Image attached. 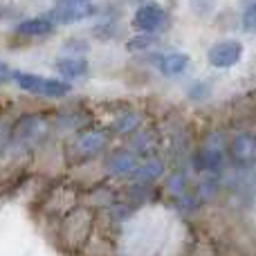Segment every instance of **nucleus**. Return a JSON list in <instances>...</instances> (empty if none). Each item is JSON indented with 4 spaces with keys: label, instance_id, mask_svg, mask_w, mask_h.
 Returning a JSON list of instances; mask_svg holds the SVG:
<instances>
[{
    "label": "nucleus",
    "instance_id": "f257e3e1",
    "mask_svg": "<svg viewBox=\"0 0 256 256\" xmlns=\"http://www.w3.org/2000/svg\"><path fill=\"white\" fill-rule=\"evenodd\" d=\"M50 130H52V120H50L48 112H25V115H20L9 128L7 148L2 153L0 166L16 164L20 160L30 158L43 144Z\"/></svg>",
    "mask_w": 256,
    "mask_h": 256
},
{
    "label": "nucleus",
    "instance_id": "f03ea898",
    "mask_svg": "<svg viewBox=\"0 0 256 256\" xmlns=\"http://www.w3.org/2000/svg\"><path fill=\"white\" fill-rule=\"evenodd\" d=\"M110 130L106 126H97V124H88L86 128L76 130L74 135H70L66 144V158L72 164H86L97 160L99 155H104L110 146Z\"/></svg>",
    "mask_w": 256,
    "mask_h": 256
},
{
    "label": "nucleus",
    "instance_id": "7ed1b4c3",
    "mask_svg": "<svg viewBox=\"0 0 256 256\" xmlns=\"http://www.w3.org/2000/svg\"><path fill=\"white\" fill-rule=\"evenodd\" d=\"M14 84L25 92L43 99H66L72 92V84L58 79V76H40L22 70H14Z\"/></svg>",
    "mask_w": 256,
    "mask_h": 256
},
{
    "label": "nucleus",
    "instance_id": "20e7f679",
    "mask_svg": "<svg viewBox=\"0 0 256 256\" xmlns=\"http://www.w3.org/2000/svg\"><path fill=\"white\" fill-rule=\"evenodd\" d=\"M92 209L88 207H74L68 214H63L61 222H58V234L61 240L68 248H84L90 238V232H92Z\"/></svg>",
    "mask_w": 256,
    "mask_h": 256
},
{
    "label": "nucleus",
    "instance_id": "39448f33",
    "mask_svg": "<svg viewBox=\"0 0 256 256\" xmlns=\"http://www.w3.org/2000/svg\"><path fill=\"white\" fill-rule=\"evenodd\" d=\"M227 158V142L220 135H209L198 148L191 155V164H194L196 173L204 178L218 176L220 166L225 164Z\"/></svg>",
    "mask_w": 256,
    "mask_h": 256
},
{
    "label": "nucleus",
    "instance_id": "423d86ee",
    "mask_svg": "<svg viewBox=\"0 0 256 256\" xmlns=\"http://www.w3.org/2000/svg\"><path fill=\"white\" fill-rule=\"evenodd\" d=\"M166 25H168V14L160 2H144L132 14V27L140 34L146 36L160 34V32H164Z\"/></svg>",
    "mask_w": 256,
    "mask_h": 256
},
{
    "label": "nucleus",
    "instance_id": "0eeeda50",
    "mask_svg": "<svg viewBox=\"0 0 256 256\" xmlns=\"http://www.w3.org/2000/svg\"><path fill=\"white\" fill-rule=\"evenodd\" d=\"M140 162H142L140 155H135L130 148L124 146V148H115L106 155L104 171H106V176L117 178V180H130L135 168L140 166Z\"/></svg>",
    "mask_w": 256,
    "mask_h": 256
},
{
    "label": "nucleus",
    "instance_id": "6e6552de",
    "mask_svg": "<svg viewBox=\"0 0 256 256\" xmlns=\"http://www.w3.org/2000/svg\"><path fill=\"white\" fill-rule=\"evenodd\" d=\"M106 128L110 130L112 137H130V135H135L140 128H144V115H142L137 108L124 106L110 117Z\"/></svg>",
    "mask_w": 256,
    "mask_h": 256
},
{
    "label": "nucleus",
    "instance_id": "1a4fd4ad",
    "mask_svg": "<svg viewBox=\"0 0 256 256\" xmlns=\"http://www.w3.org/2000/svg\"><path fill=\"white\" fill-rule=\"evenodd\" d=\"M240 58H243V45H240L238 40H232V38L218 40V43H214L207 52L209 66L218 68V70H222V68H234Z\"/></svg>",
    "mask_w": 256,
    "mask_h": 256
},
{
    "label": "nucleus",
    "instance_id": "9d476101",
    "mask_svg": "<svg viewBox=\"0 0 256 256\" xmlns=\"http://www.w3.org/2000/svg\"><path fill=\"white\" fill-rule=\"evenodd\" d=\"M160 146H162V135H160V130H155V128H140V130L128 137V142H126V148H130L132 153L140 155L142 160L158 155Z\"/></svg>",
    "mask_w": 256,
    "mask_h": 256
},
{
    "label": "nucleus",
    "instance_id": "9b49d317",
    "mask_svg": "<svg viewBox=\"0 0 256 256\" xmlns=\"http://www.w3.org/2000/svg\"><path fill=\"white\" fill-rule=\"evenodd\" d=\"M227 155L240 166L256 162V137L248 135V132L232 137V142H227Z\"/></svg>",
    "mask_w": 256,
    "mask_h": 256
},
{
    "label": "nucleus",
    "instance_id": "f8f14e48",
    "mask_svg": "<svg viewBox=\"0 0 256 256\" xmlns=\"http://www.w3.org/2000/svg\"><path fill=\"white\" fill-rule=\"evenodd\" d=\"M164 173H166V162H164L160 155H153V158L142 160L140 166L135 168V173H132V178L128 182H137V184L153 186L158 180H162Z\"/></svg>",
    "mask_w": 256,
    "mask_h": 256
},
{
    "label": "nucleus",
    "instance_id": "ddd939ff",
    "mask_svg": "<svg viewBox=\"0 0 256 256\" xmlns=\"http://www.w3.org/2000/svg\"><path fill=\"white\" fill-rule=\"evenodd\" d=\"M56 30V20L52 16H32L25 18L16 25V34L18 36H25V38H43V36L54 34Z\"/></svg>",
    "mask_w": 256,
    "mask_h": 256
},
{
    "label": "nucleus",
    "instance_id": "4468645a",
    "mask_svg": "<svg viewBox=\"0 0 256 256\" xmlns=\"http://www.w3.org/2000/svg\"><path fill=\"white\" fill-rule=\"evenodd\" d=\"M153 63L164 76H180L189 68V56L184 52H160L153 56Z\"/></svg>",
    "mask_w": 256,
    "mask_h": 256
},
{
    "label": "nucleus",
    "instance_id": "2eb2a0df",
    "mask_svg": "<svg viewBox=\"0 0 256 256\" xmlns=\"http://www.w3.org/2000/svg\"><path fill=\"white\" fill-rule=\"evenodd\" d=\"M54 68L58 72V79L68 81V84L76 79H84L88 74V61L84 56H70V54H66V56L54 61Z\"/></svg>",
    "mask_w": 256,
    "mask_h": 256
},
{
    "label": "nucleus",
    "instance_id": "dca6fc26",
    "mask_svg": "<svg viewBox=\"0 0 256 256\" xmlns=\"http://www.w3.org/2000/svg\"><path fill=\"white\" fill-rule=\"evenodd\" d=\"M120 198H122V191L112 189V186H94V189H90L88 194H86L88 209H92V212H97V209L106 212V209L110 207L112 202H117Z\"/></svg>",
    "mask_w": 256,
    "mask_h": 256
},
{
    "label": "nucleus",
    "instance_id": "f3484780",
    "mask_svg": "<svg viewBox=\"0 0 256 256\" xmlns=\"http://www.w3.org/2000/svg\"><path fill=\"white\" fill-rule=\"evenodd\" d=\"M86 117H88V115H86L84 110H79V108H72V110L61 112L56 120H52V126H58L61 130H68V132H72V135H74L76 130H81V128H86V126L90 124Z\"/></svg>",
    "mask_w": 256,
    "mask_h": 256
},
{
    "label": "nucleus",
    "instance_id": "a211bd4d",
    "mask_svg": "<svg viewBox=\"0 0 256 256\" xmlns=\"http://www.w3.org/2000/svg\"><path fill=\"white\" fill-rule=\"evenodd\" d=\"M240 25H243L245 32H256V0H243Z\"/></svg>",
    "mask_w": 256,
    "mask_h": 256
},
{
    "label": "nucleus",
    "instance_id": "6ab92c4d",
    "mask_svg": "<svg viewBox=\"0 0 256 256\" xmlns=\"http://www.w3.org/2000/svg\"><path fill=\"white\" fill-rule=\"evenodd\" d=\"M150 43H153V36L140 34V36H137V38L128 40V48H130V50H146V48H148Z\"/></svg>",
    "mask_w": 256,
    "mask_h": 256
},
{
    "label": "nucleus",
    "instance_id": "aec40b11",
    "mask_svg": "<svg viewBox=\"0 0 256 256\" xmlns=\"http://www.w3.org/2000/svg\"><path fill=\"white\" fill-rule=\"evenodd\" d=\"M92 4V0H56L54 9H74V7H88Z\"/></svg>",
    "mask_w": 256,
    "mask_h": 256
},
{
    "label": "nucleus",
    "instance_id": "412c9836",
    "mask_svg": "<svg viewBox=\"0 0 256 256\" xmlns=\"http://www.w3.org/2000/svg\"><path fill=\"white\" fill-rule=\"evenodd\" d=\"M2 84H14V68L9 63L0 61V86Z\"/></svg>",
    "mask_w": 256,
    "mask_h": 256
},
{
    "label": "nucleus",
    "instance_id": "4be33fe9",
    "mask_svg": "<svg viewBox=\"0 0 256 256\" xmlns=\"http://www.w3.org/2000/svg\"><path fill=\"white\" fill-rule=\"evenodd\" d=\"M204 92H207V88L202 86V81H196V86L189 88V97H194V99H202Z\"/></svg>",
    "mask_w": 256,
    "mask_h": 256
}]
</instances>
